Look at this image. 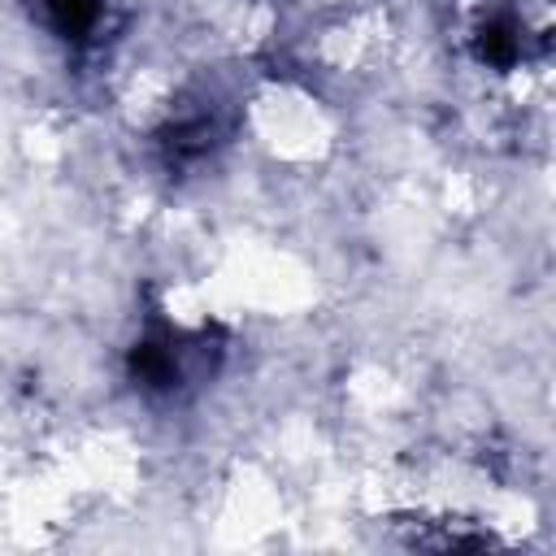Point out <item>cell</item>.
Listing matches in <instances>:
<instances>
[{"mask_svg": "<svg viewBox=\"0 0 556 556\" xmlns=\"http://www.w3.org/2000/svg\"><path fill=\"white\" fill-rule=\"evenodd\" d=\"M39 17L61 39H87L104 22V0H39Z\"/></svg>", "mask_w": 556, "mask_h": 556, "instance_id": "obj_1", "label": "cell"}]
</instances>
